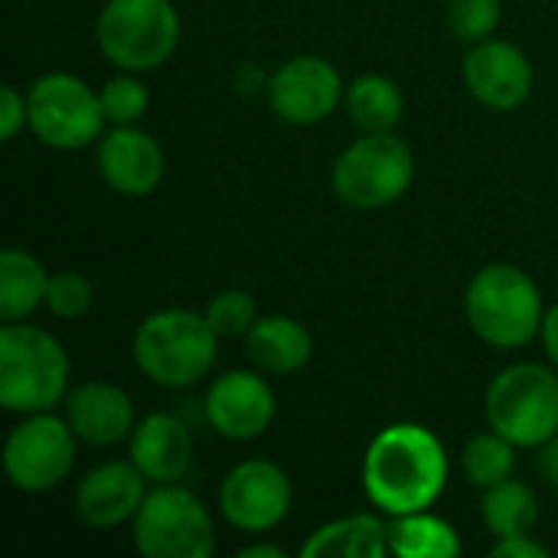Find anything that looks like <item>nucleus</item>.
<instances>
[{
  "label": "nucleus",
  "mask_w": 558,
  "mask_h": 558,
  "mask_svg": "<svg viewBox=\"0 0 558 558\" xmlns=\"http://www.w3.org/2000/svg\"><path fill=\"white\" fill-rule=\"evenodd\" d=\"M448 487V451L441 438L415 422L386 425L366 448L363 490L386 517L432 510Z\"/></svg>",
  "instance_id": "1"
},
{
  "label": "nucleus",
  "mask_w": 558,
  "mask_h": 558,
  "mask_svg": "<svg viewBox=\"0 0 558 558\" xmlns=\"http://www.w3.org/2000/svg\"><path fill=\"white\" fill-rule=\"evenodd\" d=\"M131 356L150 383L163 389H190L216 366L219 333L209 327L206 314L183 307L154 311L131 337Z\"/></svg>",
  "instance_id": "2"
},
{
  "label": "nucleus",
  "mask_w": 558,
  "mask_h": 558,
  "mask_svg": "<svg viewBox=\"0 0 558 558\" xmlns=\"http://www.w3.org/2000/svg\"><path fill=\"white\" fill-rule=\"evenodd\" d=\"M464 317L484 343L520 350L539 337L546 304L530 271L510 262H494L471 278L464 291Z\"/></svg>",
  "instance_id": "3"
},
{
  "label": "nucleus",
  "mask_w": 558,
  "mask_h": 558,
  "mask_svg": "<svg viewBox=\"0 0 558 558\" xmlns=\"http://www.w3.org/2000/svg\"><path fill=\"white\" fill-rule=\"evenodd\" d=\"M69 353L59 337L20 320L0 327V405L7 412H52L69 396Z\"/></svg>",
  "instance_id": "4"
},
{
  "label": "nucleus",
  "mask_w": 558,
  "mask_h": 558,
  "mask_svg": "<svg viewBox=\"0 0 558 558\" xmlns=\"http://www.w3.org/2000/svg\"><path fill=\"white\" fill-rule=\"evenodd\" d=\"M415 180V150L396 131L360 134L340 150L330 170L333 196L350 209H386Z\"/></svg>",
  "instance_id": "5"
},
{
  "label": "nucleus",
  "mask_w": 558,
  "mask_h": 558,
  "mask_svg": "<svg viewBox=\"0 0 558 558\" xmlns=\"http://www.w3.org/2000/svg\"><path fill=\"white\" fill-rule=\"evenodd\" d=\"M98 52L121 72H154L177 52L180 13L173 0H108L95 20Z\"/></svg>",
  "instance_id": "6"
},
{
  "label": "nucleus",
  "mask_w": 558,
  "mask_h": 558,
  "mask_svg": "<svg viewBox=\"0 0 558 558\" xmlns=\"http://www.w3.org/2000/svg\"><path fill=\"white\" fill-rule=\"evenodd\" d=\"M484 415L517 448H543L558 435V369L543 363L500 369L487 386Z\"/></svg>",
  "instance_id": "7"
},
{
  "label": "nucleus",
  "mask_w": 558,
  "mask_h": 558,
  "mask_svg": "<svg viewBox=\"0 0 558 558\" xmlns=\"http://www.w3.org/2000/svg\"><path fill=\"white\" fill-rule=\"evenodd\" d=\"M134 546L144 558H209L216 526L206 504L177 484H154L134 513Z\"/></svg>",
  "instance_id": "8"
},
{
  "label": "nucleus",
  "mask_w": 558,
  "mask_h": 558,
  "mask_svg": "<svg viewBox=\"0 0 558 558\" xmlns=\"http://www.w3.org/2000/svg\"><path fill=\"white\" fill-rule=\"evenodd\" d=\"M29 131L52 150H82L101 141L105 108L101 95L69 72H46L26 88Z\"/></svg>",
  "instance_id": "9"
},
{
  "label": "nucleus",
  "mask_w": 558,
  "mask_h": 558,
  "mask_svg": "<svg viewBox=\"0 0 558 558\" xmlns=\"http://www.w3.org/2000/svg\"><path fill=\"white\" fill-rule=\"evenodd\" d=\"M75 448L78 438L65 418L52 412H33L23 415V422L7 435L3 471L16 490L46 494L72 474Z\"/></svg>",
  "instance_id": "10"
},
{
  "label": "nucleus",
  "mask_w": 558,
  "mask_h": 558,
  "mask_svg": "<svg viewBox=\"0 0 558 558\" xmlns=\"http://www.w3.org/2000/svg\"><path fill=\"white\" fill-rule=\"evenodd\" d=\"M294 487L281 464L268 458H248L239 461L222 487H219V510L229 526L262 536L275 526H281L291 513Z\"/></svg>",
  "instance_id": "11"
},
{
  "label": "nucleus",
  "mask_w": 558,
  "mask_h": 558,
  "mask_svg": "<svg viewBox=\"0 0 558 558\" xmlns=\"http://www.w3.org/2000/svg\"><path fill=\"white\" fill-rule=\"evenodd\" d=\"M265 95L278 121L294 128H314L337 114L340 101L347 98V85L330 59L307 52L281 62L271 72Z\"/></svg>",
  "instance_id": "12"
},
{
  "label": "nucleus",
  "mask_w": 558,
  "mask_h": 558,
  "mask_svg": "<svg viewBox=\"0 0 558 558\" xmlns=\"http://www.w3.org/2000/svg\"><path fill=\"white\" fill-rule=\"evenodd\" d=\"M203 412L209 428L226 441L262 438L278 412V399L262 369H229L213 379Z\"/></svg>",
  "instance_id": "13"
},
{
  "label": "nucleus",
  "mask_w": 558,
  "mask_h": 558,
  "mask_svg": "<svg viewBox=\"0 0 558 558\" xmlns=\"http://www.w3.org/2000/svg\"><path fill=\"white\" fill-rule=\"evenodd\" d=\"M464 88L474 101H481L490 111H513L530 101L533 95V62L530 56L507 39H481L468 49L461 62Z\"/></svg>",
  "instance_id": "14"
},
{
  "label": "nucleus",
  "mask_w": 558,
  "mask_h": 558,
  "mask_svg": "<svg viewBox=\"0 0 558 558\" xmlns=\"http://www.w3.org/2000/svg\"><path fill=\"white\" fill-rule=\"evenodd\" d=\"M95 157L101 180L114 193L131 199L154 193L167 173L163 147L157 144L154 134H147L137 124H114L111 131H105L101 141L95 144Z\"/></svg>",
  "instance_id": "15"
},
{
  "label": "nucleus",
  "mask_w": 558,
  "mask_h": 558,
  "mask_svg": "<svg viewBox=\"0 0 558 558\" xmlns=\"http://www.w3.org/2000/svg\"><path fill=\"white\" fill-rule=\"evenodd\" d=\"M147 477L137 471V464L128 461H105L92 468L78 487H75V513L92 530H111L141 510L147 497Z\"/></svg>",
  "instance_id": "16"
},
{
  "label": "nucleus",
  "mask_w": 558,
  "mask_h": 558,
  "mask_svg": "<svg viewBox=\"0 0 558 558\" xmlns=\"http://www.w3.org/2000/svg\"><path fill=\"white\" fill-rule=\"evenodd\" d=\"M65 422L72 425L75 438L92 448H111L131 438L137 415L131 396L105 379H88L69 389L65 396Z\"/></svg>",
  "instance_id": "17"
},
{
  "label": "nucleus",
  "mask_w": 558,
  "mask_h": 558,
  "mask_svg": "<svg viewBox=\"0 0 558 558\" xmlns=\"http://www.w3.org/2000/svg\"><path fill=\"white\" fill-rule=\"evenodd\" d=\"M128 441V458L150 484H177L193 464V435L186 422L170 412L144 415Z\"/></svg>",
  "instance_id": "18"
},
{
  "label": "nucleus",
  "mask_w": 558,
  "mask_h": 558,
  "mask_svg": "<svg viewBox=\"0 0 558 558\" xmlns=\"http://www.w3.org/2000/svg\"><path fill=\"white\" fill-rule=\"evenodd\" d=\"M242 340H245V356L252 360V366L271 376L301 373L314 360L311 330L298 317H288V314L258 317L255 327Z\"/></svg>",
  "instance_id": "19"
},
{
  "label": "nucleus",
  "mask_w": 558,
  "mask_h": 558,
  "mask_svg": "<svg viewBox=\"0 0 558 558\" xmlns=\"http://www.w3.org/2000/svg\"><path fill=\"white\" fill-rule=\"evenodd\" d=\"M386 553H389V523H383L373 513H353V517L324 523L301 546V558H383Z\"/></svg>",
  "instance_id": "20"
},
{
  "label": "nucleus",
  "mask_w": 558,
  "mask_h": 558,
  "mask_svg": "<svg viewBox=\"0 0 558 558\" xmlns=\"http://www.w3.org/2000/svg\"><path fill=\"white\" fill-rule=\"evenodd\" d=\"M343 108L363 134H386L402 124L405 95L389 75L369 72V75H356L347 85Z\"/></svg>",
  "instance_id": "21"
},
{
  "label": "nucleus",
  "mask_w": 558,
  "mask_h": 558,
  "mask_svg": "<svg viewBox=\"0 0 558 558\" xmlns=\"http://www.w3.org/2000/svg\"><path fill=\"white\" fill-rule=\"evenodd\" d=\"M49 271L23 248H3L0 255V320H26L36 307H46Z\"/></svg>",
  "instance_id": "22"
},
{
  "label": "nucleus",
  "mask_w": 558,
  "mask_h": 558,
  "mask_svg": "<svg viewBox=\"0 0 558 558\" xmlns=\"http://www.w3.org/2000/svg\"><path fill=\"white\" fill-rule=\"evenodd\" d=\"M389 553L399 558H458L461 536L448 520L428 510H418V513L392 517Z\"/></svg>",
  "instance_id": "23"
},
{
  "label": "nucleus",
  "mask_w": 558,
  "mask_h": 558,
  "mask_svg": "<svg viewBox=\"0 0 558 558\" xmlns=\"http://www.w3.org/2000/svg\"><path fill=\"white\" fill-rule=\"evenodd\" d=\"M484 526L500 539V536H517V533H533L539 523V500L530 484L510 477L490 490H484L481 504Z\"/></svg>",
  "instance_id": "24"
},
{
  "label": "nucleus",
  "mask_w": 558,
  "mask_h": 558,
  "mask_svg": "<svg viewBox=\"0 0 558 558\" xmlns=\"http://www.w3.org/2000/svg\"><path fill=\"white\" fill-rule=\"evenodd\" d=\"M517 445L504 438L500 432L474 435L461 451V471L477 490H490L517 474Z\"/></svg>",
  "instance_id": "25"
},
{
  "label": "nucleus",
  "mask_w": 558,
  "mask_h": 558,
  "mask_svg": "<svg viewBox=\"0 0 558 558\" xmlns=\"http://www.w3.org/2000/svg\"><path fill=\"white\" fill-rule=\"evenodd\" d=\"M206 320L209 327L219 333V340H235V337H245L255 320H258V304L248 291L242 288H226L219 294L209 298L206 304Z\"/></svg>",
  "instance_id": "26"
},
{
  "label": "nucleus",
  "mask_w": 558,
  "mask_h": 558,
  "mask_svg": "<svg viewBox=\"0 0 558 558\" xmlns=\"http://www.w3.org/2000/svg\"><path fill=\"white\" fill-rule=\"evenodd\" d=\"M101 108H105V118L108 124H137L147 108H150V92L147 85L137 78V72H121L114 78H108L101 88Z\"/></svg>",
  "instance_id": "27"
},
{
  "label": "nucleus",
  "mask_w": 558,
  "mask_h": 558,
  "mask_svg": "<svg viewBox=\"0 0 558 558\" xmlns=\"http://www.w3.org/2000/svg\"><path fill=\"white\" fill-rule=\"evenodd\" d=\"M500 20H504V0H451L448 7V26L468 46L490 39Z\"/></svg>",
  "instance_id": "28"
},
{
  "label": "nucleus",
  "mask_w": 558,
  "mask_h": 558,
  "mask_svg": "<svg viewBox=\"0 0 558 558\" xmlns=\"http://www.w3.org/2000/svg\"><path fill=\"white\" fill-rule=\"evenodd\" d=\"M95 301V288L82 271H56L49 275V288H46V311L59 320H78L88 314Z\"/></svg>",
  "instance_id": "29"
},
{
  "label": "nucleus",
  "mask_w": 558,
  "mask_h": 558,
  "mask_svg": "<svg viewBox=\"0 0 558 558\" xmlns=\"http://www.w3.org/2000/svg\"><path fill=\"white\" fill-rule=\"evenodd\" d=\"M23 128H29V101L16 85L0 88V137L13 141Z\"/></svg>",
  "instance_id": "30"
},
{
  "label": "nucleus",
  "mask_w": 558,
  "mask_h": 558,
  "mask_svg": "<svg viewBox=\"0 0 558 558\" xmlns=\"http://www.w3.org/2000/svg\"><path fill=\"white\" fill-rule=\"evenodd\" d=\"M549 549L533 539V533H517V536H500L490 546V558H546Z\"/></svg>",
  "instance_id": "31"
},
{
  "label": "nucleus",
  "mask_w": 558,
  "mask_h": 558,
  "mask_svg": "<svg viewBox=\"0 0 558 558\" xmlns=\"http://www.w3.org/2000/svg\"><path fill=\"white\" fill-rule=\"evenodd\" d=\"M539 340H543V347H546L549 363L558 369V304H553V307L546 311V320H543Z\"/></svg>",
  "instance_id": "32"
},
{
  "label": "nucleus",
  "mask_w": 558,
  "mask_h": 558,
  "mask_svg": "<svg viewBox=\"0 0 558 558\" xmlns=\"http://www.w3.org/2000/svg\"><path fill=\"white\" fill-rule=\"evenodd\" d=\"M539 474L546 477V484H553L558 490V435H553V438L539 448Z\"/></svg>",
  "instance_id": "33"
},
{
  "label": "nucleus",
  "mask_w": 558,
  "mask_h": 558,
  "mask_svg": "<svg viewBox=\"0 0 558 558\" xmlns=\"http://www.w3.org/2000/svg\"><path fill=\"white\" fill-rule=\"evenodd\" d=\"M242 558H284L281 546H268V543H255V546H245Z\"/></svg>",
  "instance_id": "34"
}]
</instances>
